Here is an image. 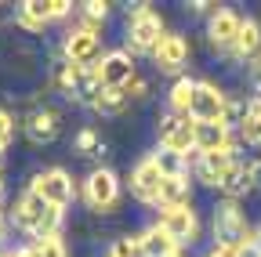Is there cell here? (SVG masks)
Instances as JSON below:
<instances>
[{"instance_id":"cell-1","label":"cell","mask_w":261,"mask_h":257,"mask_svg":"<svg viewBox=\"0 0 261 257\" xmlns=\"http://www.w3.org/2000/svg\"><path fill=\"white\" fill-rule=\"evenodd\" d=\"M8 217H11L15 229H18L22 236H29L33 243H44V239H51V236H62V224H65V210L47 207L40 196H33L29 188L11 203Z\"/></svg>"},{"instance_id":"cell-2","label":"cell","mask_w":261,"mask_h":257,"mask_svg":"<svg viewBox=\"0 0 261 257\" xmlns=\"http://www.w3.org/2000/svg\"><path fill=\"white\" fill-rule=\"evenodd\" d=\"M211 232H214V246H228V250H243V246H254L257 243V229L247 221V214L232 199H221L214 207Z\"/></svg>"},{"instance_id":"cell-3","label":"cell","mask_w":261,"mask_h":257,"mask_svg":"<svg viewBox=\"0 0 261 257\" xmlns=\"http://www.w3.org/2000/svg\"><path fill=\"white\" fill-rule=\"evenodd\" d=\"M167 25H163V15L152 11V4H138L135 11H127V25H123V51L130 54H152L156 44L163 40Z\"/></svg>"},{"instance_id":"cell-4","label":"cell","mask_w":261,"mask_h":257,"mask_svg":"<svg viewBox=\"0 0 261 257\" xmlns=\"http://www.w3.org/2000/svg\"><path fill=\"white\" fill-rule=\"evenodd\" d=\"M25 188L33 192V196H40L47 207H58V210H65L76 199V181H73V174L65 167H44V170H37L29 178Z\"/></svg>"},{"instance_id":"cell-5","label":"cell","mask_w":261,"mask_h":257,"mask_svg":"<svg viewBox=\"0 0 261 257\" xmlns=\"http://www.w3.org/2000/svg\"><path fill=\"white\" fill-rule=\"evenodd\" d=\"M120 196H123V181L113 167H94L84 178V203L94 214H113L120 207Z\"/></svg>"},{"instance_id":"cell-6","label":"cell","mask_w":261,"mask_h":257,"mask_svg":"<svg viewBox=\"0 0 261 257\" xmlns=\"http://www.w3.org/2000/svg\"><path fill=\"white\" fill-rule=\"evenodd\" d=\"M102 54H106L102 51V29H87V25L76 22L62 40V62H69V66L91 69V66H98Z\"/></svg>"},{"instance_id":"cell-7","label":"cell","mask_w":261,"mask_h":257,"mask_svg":"<svg viewBox=\"0 0 261 257\" xmlns=\"http://www.w3.org/2000/svg\"><path fill=\"white\" fill-rule=\"evenodd\" d=\"M73 8L76 4H69V0H25V4H18V11H15V25L25 29V33H44L51 22L69 18Z\"/></svg>"},{"instance_id":"cell-8","label":"cell","mask_w":261,"mask_h":257,"mask_svg":"<svg viewBox=\"0 0 261 257\" xmlns=\"http://www.w3.org/2000/svg\"><path fill=\"white\" fill-rule=\"evenodd\" d=\"M156 138H160V149H171V152L192 159V152H196V120H192V116H174V112H167V116L160 120Z\"/></svg>"},{"instance_id":"cell-9","label":"cell","mask_w":261,"mask_h":257,"mask_svg":"<svg viewBox=\"0 0 261 257\" xmlns=\"http://www.w3.org/2000/svg\"><path fill=\"white\" fill-rule=\"evenodd\" d=\"M156 224H160V229L167 232L181 250L200 239V214L192 210V203H189V207H163L160 217H156Z\"/></svg>"},{"instance_id":"cell-10","label":"cell","mask_w":261,"mask_h":257,"mask_svg":"<svg viewBox=\"0 0 261 257\" xmlns=\"http://www.w3.org/2000/svg\"><path fill=\"white\" fill-rule=\"evenodd\" d=\"M94 73H98V80H102V87L123 91L130 80L138 76V62H135V54H130V51H123V47H113V51H106L102 58H98Z\"/></svg>"},{"instance_id":"cell-11","label":"cell","mask_w":261,"mask_h":257,"mask_svg":"<svg viewBox=\"0 0 261 257\" xmlns=\"http://www.w3.org/2000/svg\"><path fill=\"white\" fill-rule=\"evenodd\" d=\"M160 181H163V174H160V167L152 163L149 156H142L138 163L127 170L130 196H135L142 207H152V210H160Z\"/></svg>"},{"instance_id":"cell-12","label":"cell","mask_w":261,"mask_h":257,"mask_svg":"<svg viewBox=\"0 0 261 257\" xmlns=\"http://www.w3.org/2000/svg\"><path fill=\"white\" fill-rule=\"evenodd\" d=\"M225 102H228V94H225L214 80H196L189 116H192L196 123H221V116H225Z\"/></svg>"},{"instance_id":"cell-13","label":"cell","mask_w":261,"mask_h":257,"mask_svg":"<svg viewBox=\"0 0 261 257\" xmlns=\"http://www.w3.org/2000/svg\"><path fill=\"white\" fill-rule=\"evenodd\" d=\"M189 54H192V47H189V40H185V33H163V40L156 44V51L149 54L152 58V66L160 69V73H167V76H181V69L189 66Z\"/></svg>"},{"instance_id":"cell-14","label":"cell","mask_w":261,"mask_h":257,"mask_svg":"<svg viewBox=\"0 0 261 257\" xmlns=\"http://www.w3.org/2000/svg\"><path fill=\"white\" fill-rule=\"evenodd\" d=\"M232 163H236V152H196V159H189V174L200 185L221 188V181L232 170Z\"/></svg>"},{"instance_id":"cell-15","label":"cell","mask_w":261,"mask_h":257,"mask_svg":"<svg viewBox=\"0 0 261 257\" xmlns=\"http://www.w3.org/2000/svg\"><path fill=\"white\" fill-rule=\"evenodd\" d=\"M240 25H243V18H240L232 8H221V4H218V11H214V15H211V22H207L211 47H214V51H221V54H232L236 37H240Z\"/></svg>"},{"instance_id":"cell-16","label":"cell","mask_w":261,"mask_h":257,"mask_svg":"<svg viewBox=\"0 0 261 257\" xmlns=\"http://www.w3.org/2000/svg\"><path fill=\"white\" fill-rule=\"evenodd\" d=\"M22 131H25V138H29L33 145H51V141L62 134V112L51 109V105H37V109L25 116Z\"/></svg>"},{"instance_id":"cell-17","label":"cell","mask_w":261,"mask_h":257,"mask_svg":"<svg viewBox=\"0 0 261 257\" xmlns=\"http://www.w3.org/2000/svg\"><path fill=\"white\" fill-rule=\"evenodd\" d=\"M130 243H135V257H174V253H181V246L163 232L156 221L145 224L142 232H135Z\"/></svg>"},{"instance_id":"cell-18","label":"cell","mask_w":261,"mask_h":257,"mask_svg":"<svg viewBox=\"0 0 261 257\" xmlns=\"http://www.w3.org/2000/svg\"><path fill=\"white\" fill-rule=\"evenodd\" d=\"M196 152H236L232 131L225 123H196Z\"/></svg>"},{"instance_id":"cell-19","label":"cell","mask_w":261,"mask_h":257,"mask_svg":"<svg viewBox=\"0 0 261 257\" xmlns=\"http://www.w3.org/2000/svg\"><path fill=\"white\" fill-rule=\"evenodd\" d=\"M192 203V174H171L160 181V210L163 207H189Z\"/></svg>"},{"instance_id":"cell-20","label":"cell","mask_w":261,"mask_h":257,"mask_svg":"<svg viewBox=\"0 0 261 257\" xmlns=\"http://www.w3.org/2000/svg\"><path fill=\"white\" fill-rule=\"evenodd\" d=\"M254 188H257V185H254V178H250V163L236 159L232 170H228L225 181H221V196H225V199H232V203H240L243 196H250Z\"/></svg>"},{"instance_id":"cell-21","label":"cell","mask_w":261,"mask_h":257,"mask_svg":"<svg viewBox=\"0 0 261 257\" xmlns=\"http://www.w3.org/2000/svg\"><path fill=\"white\" fill-rule=\"evenodd\" d=\"M261 51V22L257 18H243V25H240V37H236V47H232V54L236 58H254Z\"/></svg>"},{"instance_id":"cell-22","label":"cell","mask_w":261,"mask_h":257,"mask_svg":"<svg viewBox=\"0 0 261 257\" xmlns=\"http://www.w3.org/2000/svg\"><path fill=\"white\" fill-rule=\"evenodd\" d=\"M192 91H196V80H192V76H185V73L174 76V83H171V91H167V105H171L174 116H189Z\"/></svg>"},{"instance_id":"cell-23","label":"cell","mask_w":261,"mask_h":257,"mask_svg":"<svg viewBox=\"0 0 261 257\" xmlns=\"http://www.w3.org/2000/svg\"><path fill=\"white\" fill-rule=\"evenodd\" d=\"M127 98H123V91H113V87H102L98 91V98L91 102V109L98 112V116H120V112H127Z\"/></svg>"},{"instance_id":"cell-24","label":"cell","mask_w":261,"mask_h":257,"mask_svg":"<svg viewBox=\"0 0 261 257\" xmlns=\"http://www.w3.org/2000/svg\"><path fill=\"white\" fill-rule=\"evenodd\" d=\"M73 152L84 156V159H94V156L106 152V141H102V134H98L94 127H80L76 138H73Z\"/></svg>"},{"instance_id":"cell-25","label":"cell","mask_w":261,"mask_h":257,"mask_svg":"<svg viewBox=\"0 0 261 257\" xmlns=\"http://www.w3.org/2000/svg\"><path fill=\"white\" fill-rule=\"evenodd\" d=\"M149 159L160 167V174H163V178H171V174H185V170H189V159H185V156H178V152H171V149H160V145L149 152Z\"/></svg>"},{"instance_id":"cell-26","label":"cell","mask_w":261,"mask_h":257,"mask_svg":"<svg viewBox=\"0 0 261 257\" xmlns=\"http://www.w3.org/2000/svg\"><path fill=\"white\" fill-rule=\"evenodd\" d=\"M37 253H40V257H69V246H65L62 236H51V239L37 243Z\"/></svg>"},{"instance_id":"cell-27","label":"cell","mask_w":261,"mask_h":257,"mask_svg":"<svg viewBox=\"0 0 261 257\" xmlns=\"http://www.w3.org/2000/svg\"><path fill=\"white\" fill-rule=\"evenodd\" d=\"M123 98H127V102H145V98H149V80L138 73L135 80H130V83L123 87Z\"/></svg>"},{"instance_id":"cell-28","label":"cell","mask_w":261,"mask_h":257,"mask_svg":"<svg viewBox=\"0 0 261 257\" xmlns=\"http://www.w3.org/2000/svg\"><path fill=\"white\" fill-rule=\"evenodd\" d=\"M15 127H18V123H15V116H11L4 105H0V145H4V149H8V145H11V138H15Z\"/></svg>"},{"instance_id":"cell-29","label":"cell","mask_w":261,"mask_h":257,"mask_svg":"<svg viewBox=\"0 0 261 257\" xmlns=\"http://www.w3.org/2000/svg\"><path fill=\"white\" fill-rule=\"evenodd\" d=\"M203 257H240V253H236V250H228V246H211Z\"/></svg>"},{"instance_id":"cell-30","label":"cell","mask_w":261,"mask_h":257,"mask_svg":"<svg viewBox=\"0 0 261 257\" xmlns=\"http://www.w3.org/2000/svg\"><path fill=\"white\" fill-rule=\"evenodd\" d=\"M11 257H40V253H37V243H29V246H18V250H11Z\"/></svg>"},{"instance_id":"cell-31","label":"cell","mask_w":261,"mask_h":257,"mask_svg":"<svg viewBox=\"0 0 261 257\" xmlns=\"http://www.w3.org/2000/svg\"><path fill=\"white\" fill-rule=\"evenodd\" d=\"M250 178L254 185H261V159H250Z\"/></svg>"},{"instance_id":"cell-32","label":"cell","mask_w":261,"mask_h":257,"mask_svg":"<svg viewBox=\"0 0 261 257\" xmlns=\"http://www.w3.org/2000/svg\"><path fill=\"white\" fill-rule=\"evenodd\" d=\"M254 83H257V91H261V62L254 66Z\"/></svg>"},{"instance_id":"cell-33","label":"cell","mask_w":261,"mask_h":257,"mask_svg":"<svg viewBox=\"0 0 261 257\" xmlns=\"http://www.w3.org/2000/svg\"><path fill=\"white\" fill-rule=\"evenodd\" d=\"M0 236H4V207H0Z\"/></svg>"},{"instance_id":"cell-34","label":"cell","mask_w":261,"mask_h":257,"mask_svg":"<svg viewBox=\"0 0 261 257\" xmlns=\"http://www.w3.org/2000/svg\"><path fill=\"white\" fill-rule=\"evenodd\" d=\"M0 196H4V174H0Z\"/></svg>"},{"instance_id":"cell-35","label":"cell","mask_w":261,"mask_h":257,"mask_svg":"<svg viewBox=\"0 0 261 257\" xmlns=\"http://www.w3.org/2000/svg\"><path fill=\"white\" fill-rule=\"evenodd\" d=\"M0 257H11V250H0Z\"/></svg>"},{"instance_id":"cell-36","label":"cell","mask_w":261,"mask_h":257,"mask_svg":"<svg viewBox=\"0 0 261 257\" xmlns=\"http://www.w3.org/2000/svg\"><path fill=\"white\" fill-rule=\"evenodd\" d=\"M257 250H261V229H257Z\"/></svg>"},{"instance_id":"cell-37","label":"cell","mask_w":261,"mask_h":257,"mask_svg":"<svg viewBox=\"0 0 261 257\" xmlns=\"http://www.w3.org/2000/svg\"><path fill=\"white\" fill-rule=\"evenodd\" d=\"M174 257H181V253H174Z\"/></svg>"}]
</instances>
